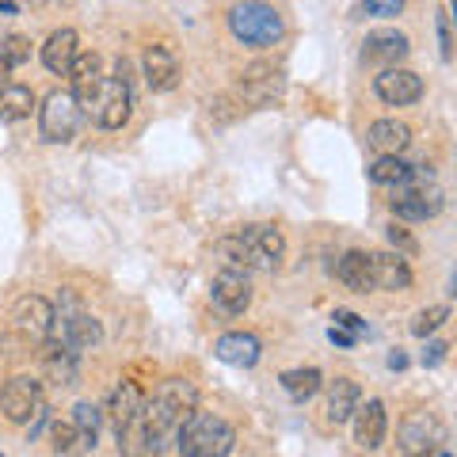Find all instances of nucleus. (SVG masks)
<instances>
[{
  "mask_svg": "<svg viewBox=\"0 0 457 457\" xmlns=\"http://www.w3.org/2000/svg\"><path fill=\"white\" fill-rule=\"evenodd\" d=\"M411 168L408 161H400V153H381L374 164H370V179L374 183H404L411 176Z\"/></svg>",
  "mask_w": 457,
  "mask_h": 457,
  "instance_id": "cd10ccee",
  "label": "nucleus"
},
{
  "mask_svg": "<svg viewBox=\"0 0 457 457\" xmlns=\"http://www.w3.org/2000/svg\"><path fill=\"white\" fill-rule=\"evenodd\" d=\"M438 46H442V62H450L453 57V38H450V16L446 12H438Z\"/></svg>",
  "mask_w": 457,
  "mask_h": 457,
  "instance_id": "f704fd0d",
  "label": "nucleus"
},
{
  "mask_svg": "<svg viewBox=\"0 0 457 457\" xmlns=\"http://www.w3.org/2000/svg\"><path fill=\"white\" fill-rule=\"evenodd\" d=\"M210 302L213 309H221L225 317H240L252 305V286L245 270H221L218 278L210 282Z\"/></svg>",
  "mask_w": 457,
  "mask_h": 457,
  "instance_id": "9b49d317",
  "label": "nucleus"
},
{
  "mask_svg": "<svg viewBox=\"0 0 457 457\" xmlns=\"http://www.w3.org/2000/svg\"><path fill=\"white\" fill-rule=\"evenodd\" d=\"M374 92H378L381 104H389V107H408V104H416V99L423 96V80L411 73V69L389 65V69H381V73L374 77Z\"/></svg>",
  "mask_w": 457,
  "mask_h": 457,
  "instance_id": "1a4fd4ad",
  "label": "nucleus"
},
{
  "mask_svg": "<svg viewBox=\"0 0 457 457\" xmlns=\"http://www.w3.org/2000/svg\"><path fill=\"white\" fill-rule=\"evenodd\" d=\"M141 408H145V393L137 389L134 381H122L119 389L111 393V404H107V416H111V423H114V431H126L137 416H141Z\"/></svg>",
  "mask_w": 457,
  "mask_h": 457,
  "instance_id": "aec40b11",
  "label": "nucleus"
},
{
  "mask_svg": "<svg viewBox=\"0 0 457 457\" xmlns=\"http://www.w3.org/2000/svg\"><path fill=\"white\" fill-rule=\"evenodd\" d=\"M389 366H393V370H404V366H408V359H404L400 351H393V354H389Z\"/></svg>",
  "mask_w": 457,
  "mask_h": 457,
  "instance_id": "ea45409f",
  "label": "nucleus"
},
{
  "mask_svg": "<svg viewBox=\"0 0 457 457\" xmlns=\"http://www.w3.org/2000/svg\"><path fill=\"white\" fill-rule=\"evenodd\" d=\"M50 442H54V453H69L80 446V435H77V423L73 420H54L50 427Z\"/></svg>",
  "mask_w": 457,
  "mask_h": 457,
  "instance_id": "7c9ffc66",
  "label": "nucleus"
},
{
  "mask_svg": "<svg viewBox=\"0 0 457 457\" xmlns=\"http://www.w3.org/2000/svg\"><path fill=\"white\" fill-rule=\"evenodd\" d=\"M141 69H145L149 92H171L179 84V62L168 46H149L145 57H141Z\"/></svg>",
  "mask_w": 457,
  "mask_h": 457,
  "instance_id": "f3484780",
  "label": "nucleus"
},
{
  "mask_svg": "<svg viewBox=\"0 0 457 457\" xmlns=\"http://www.w3.org/2000/svg\"><path fill=\"white\" fill-rule=\"evenodd\" d=\"M282 69L278 65H270V62H255L248 65L245 73H240V84H237V92H240V104H248V107H267V104H275V99L282 96Z\"/></svg>",
  "mask_w": 457,
  "mask_h": 457,
  "instance_id": "0eeeda50",
  "label": "nucleus"
},
{
  "mask_svg": "<svg viewBox=\"0 0 457 457\" xmlns=\"http://www.w3.org/2000/svg\"><path fill=\"white\" fill-rule=\"evenodd\" d=\"M0 408H4V416L12 423H27L42 408V385H38V378H31V374L12 378L4 389H0Z\"/></svg>",
  "mask_w": 457,
  "mask_h": 457,
  "instance_id": "6e6552de",
  "label": "nucleus"
},
{
  "mask_svg": "<svg viewBox=\"0 0 457 457\" xmlns=\"http://www.w3.org/2000/svg\"><path fill=\"white\" fill-rule=\"evenodd\" d=\"M336 328H343V332H351V336H362L366 332V320L359 317V312H351V309H336Z\"/></svg>",
  "mask_w": 457,
  "mask_h": 457,
  "instance_id": "473e14b6",
  "label": "nucleus"
},
{
  "mask_svg": "<svg viewBox=\"0 0 457 457\" xmlns=\"http://www.w3.org/2000/svg\"><path fill=\"white\" fill-rule=\"evenodd\" d=\"M408 38L400 35V31H370L366 42H362V62L366 65H381V69H389V65H400L408 57Z\"/></svg>",
  "mask_w": 457,
  "mask_h": 457,
  "instance_id": "dca6fc26",
  "label": "nucleus"
},
{
  "mask_svg": "<svg viewBox=\"0 0 457 457\" xmlns=\"http://www.w3.org/2000/svg\"><path fill=\"white\" fill-rule=\"evenodd\" d=\"M336 278L354 294L374 290V286H370V252H343L336 263Z\"/></svg>",
  "mask_w": 457,
  "mask_h": 457,
  "instance_id": "5701e85b",
  "label": "nucleus"
},
{
  "mask_svg": "<svg viewBox=\"0 0 457 457\" xmlns=\"http://www.w3.org/2000/svg\"><path fill=\"white\" fill-rule=\"evenodd\" d=\"M389 240H393V245H396V248H408V252H411V248H416V240H411V237L404 233V228H396V225L389 228Z\"/></svg>",
  "mask_w": 457,
  "mask_h": 457,
  "instance_id": "4c0bfd02",
  "label": "nucleus"
},
{
  "mask_svg": "<svg viewBox=\"0 0 457 457\" xmlns=\"http://www.w3.org/2000/svg\"><path fill=\"white\" fill-rule=\"evenodd\" d=\"M442 203H446V195H442V187L435 179H423V176H411L404 183H393V198L389 206L396 218L404 221H427V218H438L442 213Z\"/></svg>",
  "mask_w": 457,
  "mask_h": 457,
  "instance_id": "20e7f679",
  "label": "nucleus"
},
{
  "mask_svg": "<svg viewBox=\"0 0 457 457\" xmlns=\"http://www.w3.org/2000/svg\"><path fill=\"white\" fill-rule=\"evenodd\" d=\"M218 359L221 362H228V366H240V370H248V366H255L260 362V354H263V347H260V339H255L252 332H225L221 339H218Z\"/></svg>",
  "mask_w": 457,
  "mask_h": 457,
  "instance_id": "6ab92c4d",
  "label": "nucleus"
},
{
  "mask_svg": "<svg viewBox=\"0 0 457 457\" xmlns=\"http://www.w3.org/2000/svg\"><path fill=\"white\" fill-rule=\"evenodd\" d=\"M354 442H359L362 450H378L385 442V431H389V416H385V404L381 400H359V408H354Z\"/></svg>",
  "mask_w": 457,
  "mask_h": 457,
  "instance_id": "2eb2a0df",
  "label": "nucleus"
},
{
  "mask_svg": "<svg viewBox=\"0 0 457 457\" xmlns=\"http://www.w3.org/2000/svg\"><path fill=\"white\" fill-rule=\"evenodd\" d=\"M370 145L378 153H404L411 145V126L396 119H378L370 126Z\"/></svg>",
  "mask_w": 457,
  "mask_h": 457,
  "instance_id": "4be33fe9",
  "label": "nucleus"
},
{
  "mask_svg": "<svg viewBox=\"0 0 457 457\" xmlns=\"http://www.w3.org/2000/svg\"><path fill=\"white\" fill-rule=\"evenodd\" d=\"M446 343H442V339H431V343H427V351H423V366H442V362H446Z\"/></svg>",
  "mask_w": 457,
  "mask_h": 457,
  "instance_id": "c9c22d12",
  "label": "nucleus"
},
{
  "mask_svg": "<svg viewBox=\"0 0 457 457\" xmlns=\"http://www.w3.org/2000/svg\"><path fill=\"white\" fill-rule=\"evenodd\" d=\"M233 446H237V431L221 416H210V411L195 408L176 427V450L183 457H228Z\"/></svg>",
  "mask_w": 457,
  "mask_h": 457,
  "instance_id": "f257e3e1",
  "label": "nucleus"
},
{
  "mask_svg": "<svg viewBox=\"0 0 457 457\" xmlns=\"http://www.w3.org/2000/svg\"><path fill=\"white\" fill-rule=\"evenodd\" d=\"M0 12H8L12 16V12H16V0H0Z\"/></svg>",
  "mask_w": 457,
  "mask_h": 457,
  "instance_id": "a19ab883",
  "label": "nucleus"
},
{
  "mask_svg": "<svg viewBox=\"0 0 457 457\" xmlns=\"http://www.w3.org/2000/svg\"><path fill=\"white\" fill-rule=\"evenodd\" d=\"M359 400H362V389L354 385L351 378H336L332 385H328V400H324V420L339 427V423H347L354 416V408H359Z\"/></svg>",
  "mask_w": 457,
  "mask_h": 457,
  "instance_id": "a211bd4d",
  "label": "nucleus"
},
{
  "mask_svg": "<svg viewBox=\"0 0 457 457\" xmlns=\"http://www.w3.org/2000/svg\"><path fill=\"white\" fill-rule=\"evenodd\" d=\"M324 385V374L317 366H302V370H286L282 374V389L290 400H297V404H305L309 396H317Z\"/></svg>",
  "mask_w": 457,
  "mask_h": 457,
  "instance_id": "393cba45",
  "label": "nucleus"
},
{
  "mask_svg": "<svg viewBox=\"0 0 457 457\" xmlns=\"http://www.w3.org/2000/svg\"><path fill=\"white\" fill-rule=\"evenodd\" d=\"M328 339H332V343H339V347H354V339H359V336H351V332H343V328H328Z\"/></svg>",
  "mask_w": 457,
  "mask_h": 457,
  "instance_id": "e433bc0d",
  "label": "nucleus"
},
{
  "mask_svg": "<svg viewBox=\"0 0 457 457\" xmlns=\"http://www.w3.org/2000/svg\"><path fill=\"white\" fill-rule=\"evenodd\" d=\"M80 54V42H77V31L73 27H62V31H54L46 38V46H42V65L50 69V73L65 77L69 65H73V57Z\"/></svg>",
  "mask_w": 457,
  "mask_h": 457,
  "instance_id": "412c9836",
  "label": "nucleus"
},
{
  "mask_svg": "<svg viewBox=\"0 0 457 457\" xmlns=\"http://www.w3.org/2000/svg\"><path fill=\"white\" fill-rule=\"evenodd\" d=\"M8 77H12V65L4 62V54H0V92H4V84H8Z\"/></svg>",
  "mask_w": 457,
  "mask_h": 457,
  "instance_id": "58836bf2",
  "label": "nucleus"
},
{
  "mask_svg": "<svg viewBox=\"0 0 457 457\" xmlns=\"http://www.w3.org/2000/svg\"><path fill=\"white\" fill-rule=\"evenodd\" d=\"M370 286L385 294H404L411 286V267L396 252H370Z\"/></svg>",
  "mask_w": 457,
  "mask_h": 457,
  "instance_id": "f8f14e48",
  "label": "nucleus"
},
{
  "mask_svg": "<svg viewBox=\"0 0 457 457\" xmlns=\"http://www.w3.org/2000/svg\"><path fill=\"white\" fill-rule=\"evenodd\" d=\"M54 320H57L54 305L38 294H27L12 305V328H16L27 343H42L46 336H54Z\"/></svg>",
  "mask_w": 457,
  "mask_h": 457,
  "instance_id": "423d86ee",
  "label": "nucleus"
},
{
  "mask_svg": "<svg viewBox=\"0 0 457 457\" xmlns=\"http://www.w3.org/2000/svg\"><path fill=\"white\" fill-rule=\"evenodd\" d=\"M213 255H218V263L225 270H252V260H248V245H245V237L233 233V237H221L218 245H213Z\"/></svg>",
  "mask_w": 457,
  "mask_h": 457,
  "instance_id": "bb28decb",
  "label": "nucleus"
},
{
  "mask_svg": "<svg viewBox=\"0 0 457 457\" xmlns=\"http://www.w3.org/2000/svg\"><path fill=\"white\" fill-rule=\"evenodd\" d=\"M446 317H450V309H446V305H431V309L416 312V320H411V336L427 339V336L435 332V328H442V324H446Z\"/></svg>",
  "mask_w": 457,
  "mask_h": 457,
  "instance_id": "c756f323",
  "label": "nucleus"
},
{
  "mask_svg": "<svg viewBox=\"0 0 457 457\" xmlns=\"http://www.w3.org/2000/svg\"><path fill=\"white\" fill-rule=\"evenodd\" d=\"M400 8H404V0H366V12L370 16H381V20L400 16Z\"/></svg>",
  "mask_w": 457,
  "mask_h": 457,
  "instance_id": "72a5a7b5",
  "label": "nucleus"
},
{
  "mask_svg": "<svg viewBox=\"0 0 457 457\" xmlns=\"http://www.w3.org/2000/svg\"><path fill=\"white\" fill-rule=\"evenodd\" d=\"M228 31L252 50H267L282 42L286 23L278 16V8H270L267 0H240V4L228 8Z\"/></svg>",
  "mask_w": 457,
  "mask_h": 457,
  "instance_id": "f03ea898",
  "label": "nucleus"
},
{
  "mask_svg": "<svg viewBox=\"0 0 457 457\" xmlns=\"http://www.w3.org/2000/svg\"><path fill=\"white\" fill-rule=\"evenodd\" d=\"M73 423H77V435H80V450H96L104 411H99L96 404H77V408H73Z\"/></svg>",
  "mask_w": 457,
  "mask_h": 457,
  "instance_id": "c85d7f7f",
  "label": "nucleus"
},
{
  "mask_svg": "<svg viewBox=\"0 0 457 457\" xmlns=\"http://www.w3.org/2000/svg\"><path fill=\"white\" fill-rule=\"evenodd\" d=\"M240 237H245V245H248V260L252 267H260V270H275L282 263V252H286V240L275 225H248V228H240Z\"/></svg>",
  "mask_w": 457,
  "mask_h": 457,
  "instance_id": "ddd939ff",
  "label": "nucleus"
},
{
  "mask_svg": "<svg viewBox=\"0 0 457 457\" xmlns=\"http://www.w3.org/2000/svg\"><path fill=\"white\" fill-rule=\"evenodd\" d=\"M84 111H88L92 122L104 126V130H122V126L130 122L134 92H130V80H126V62L119 65V77H99Z\"/></svg>",
  "mask_w": 457,
  "mask_h": 457,
  "instance_id": "7ed1b4c3",
  "label": "nucleus"
},
{
  "mask_svg": "<svg viewBox=\"0 0 457 457\" xmlns=\"http://www.w3.org/2000/svg\"><path fill=\"white\" fill-rule=\"evenodd\" d=\"M65 77L73 80V96L80 99V104H88V96L96 92V84H99V54H92V50L77 54Z\"/></svg>",
  "mask_w": 457,
  "mask_h": 457,
  "instance_id": "b1692460",
  "label": "nucleus"
},
{
  "mask_svg": "<svg viewBox=\"0 0 457 457\" xmlns=\"http://www.w3.org/2000/svg\"><path fill=\"white\" fill-rule=\"evenodd\" d=\"M31 107H35V92L27 84H4V92H0V119L20 122L31 114Z\"/></svg>",
  "mask_w": 457,
  "mask_h": 457,
  "instance_id": "a878e982",
  "label": "nucleus"
},
{
  "mask_svg": "<svg viewBox=\"0 0 457 457\" xmlns=\"http://www.w3.org/2000/svg\"><path fill=\"white\" fill-rule=\"evenodd\" d=\"M438 442H446V431L431 411H411L400 423V450L404 453H435Z\"/></svg>",
  "mask_w": 457,
  "mask_h": 457,
  "instance_id": "9d476101",
  "label": "nucleus"
},
{
  "mask_svg": "<svg viewBox=\"0 0 457 457\" xmlns=\"http://www.w3.org/2000/svg\"><path fill=\"white\" fill-rule=\"evenodd\" d=\"M0 54H4V62L16 69L23 65L27 57H31V38H23V35H8L4 42H0Z\"/></svg>",
  "mask_w": 457,
  "mask_h": 457,
  "instance_id": "2f4dec72",
  "label": "nucleus"
},
{
  "mask_svg": "<svg viewBox=\"0 0 457 457\" xmlns=\"http://www.w3.org/2000/svg\"><path fill=\"white\" fill-rule=\"evenodd\" d=\"M54 332H57V339H62L65 347H73L77 354L96 347V343L104 339V328H99V320L88 317V312H62V320H54Z\"/></svg>",
  "mask_w": 457,
  "mask_h": 457,
  "instance_id": "4468645a",
  "label": "nucleus"
},
{
  "mask_svg": "<svg viewBox=\"0 0 457 457\" xmlns=\"http://www.w3.org/2000/svg\"><path fill=\"white\" fill-rule=\"evenodd\" d=\"M80 126V99L73 92H50L46 104L38 107V130L54 145H65V141L77 137Z\"/></svg>",
  "mask_w": 457,
  "mask_h": 457,
  "instance_id": "39448f33",
  "label": "nucleus"
}]
</instances>
